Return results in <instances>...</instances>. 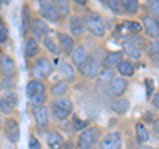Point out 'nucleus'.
Returning <instances> with one entry per match:
<instances>
[{"label": "nucleus", "mask_w": 159, "mask_h": 149, "mask_svg": "<svg viewBox=\"0 0 159 149\" xmlns=\"http://www.w3.org/2000/svg\"><path fill=\"white\" fill-rule=\"evenodd\" d=\"M53 73V65L51 62V59H48L47 57H40L36 59L33 65L32 75L37 78H47Z\"/></svg>", "instance_id": "nucleus-3"}, {"label": "nucleus", "mask_w": 159, "mask_h": 149, "mask_svg": "<svg viewBox=\"0 0 159 149\" xmlns=\"http://www.w3.org/2000/svg\"><path fill=\"white\" fill-rule=\"evenodd\" d=\"M29 149H41V143L39 141V138L37 137H34V136H31L29 137Z\"/></svg>", "instance_id": "nucleus-42"}, {"label": "nucleus", "mask_w": 159, "mask_h": 149, "mask_svg": "<svg viewBox=\"0 0 159 149\" xmlns=\"http://www.w3.org/2000/svg\"><path fill=\"white\" fill-rule=\"evenodd\" d=\"M151 104L154 108H158L159 110V91H157L155 94H152L151 96Z\"/></svg>", "instance_id": "nucleus-44"}, {"label": "nucleus", "mask_w": 159, "mask_h": 149, "mask_svg": "<svg viewBox=\"0 0 159 149\" xmlns=\"http://www.w3.org/2000/svg\"><path fill=\"white\" fill-rule=\"evenodd\" d=\"M131 41V44L133 45H135L139 50H141L142 48H146V38L143 37V36H139V34H135V36H131L130 38H129Z\"/></svg>", "instance_id": "nucleus-37"}, {"label": "nucleus", "mask_w": 159, "mask_h": 149, "mask_svg": "<svg viewBox=\"0 0 159 149\" xmlns=\"http://www.w3.org/2000/svg\"><path fill=\"white\" fill-rule=\"evenodd\" d=\"M51 112H52V116L56 119V120H65V119L69 117V115H70L68 111L62 110L61 107H58L57 104H54V103L51 104Z\"/></svg>", "instance_id": "nucleus-31"}, {"label": "nucleus", "mask_w": 159, "mask_h": 149, "mask_svg": "<svg viewBox=\"0 0 159 149\" xmlns=\"http://www.w3.org/2000/svg\"><path fill=\"white\" fill-rule=\"evenodd\" d=\"M106 4H107V7L111 9V12H114L116 15H123L125 13L122 0H106Z\"/></svg>", "instance_id": "nucleus-33"}, {"label": "nucleus", "mask_w": 159, "mask_h": 149, "mask_svg": "<svg viewBox=\"0 0 159 149\" xmlns=\"http://www.w3.org/2000/svg\"><path fill=\"white\" fill-rule=\"evenodd\" d=\"M139 149H157V148H154V147H150V145H142Z\"/></svg>", "instance_id": "nucleus-47"}, {"label": "nucleus", "mask_w": 159, "mask_h": 149, "mask_svg": "<svg viewBox=\"0 0 159 149\" xmlns=\"http://www.w3.org/2000/svg\"><path fill=\"white\" fill-rule=\"evenodd\" d=\"M152 126H154V130H155L158 133H159V119H158V120H155V121H154L152 123Z\"/></svg>", "instance_id": "nucleus-45"}, {"label": "nucleus", "mask_w": 159, "mask_h": 149, "mask_svg": "<svg viewBox=\"0 0 159 149\" xmlns=\"http://www.w3.org/2000/svg\"><path fill=\"white\" fill-rule=\"evenodd\" d=\"M57 41L60 44V48H61V52L69 56L72 54V52L76 48V41H74V37H72L70 34H68L65 32H58L57 33Z\"/></svg>", "instance_id": "nucleus-9"}, {"label": "nucleus", "mask_w": 159, "mask_h": 149, "mask_svg": "<svg viewBox=\"0 0 159 149\" xmlns=\"http://www.w3.org/2000/svg\"><path fill=\"white\" fill-rule=\"evenodd\" d=\"M54 104H57L58 107H61L62 110H65L68 111L69 113H72L73 112V102H72V99L70 98H68V96H60V98H56L54 99Z\"/></svg>", "instance_id": "nucleus-29"}, {"label": "nucleus", "mask_w": 159, "mask_h": 149, "mask_svg": "<svg viewBox=\"0 0 159 149\" xmlns=\"http://www.w3.org/2000/svg\"><path fill=\"white\" fill-rule=\"evenodd\" d=\"M152 62H154V65L158 66L159 67V58H155V59H152Z\"/></svg>", "instance_id": "nucleus-48"}, {"label": "nucleus", "mask_w": 159, "mask_h": 149, "mask_svg": "<svg viewBox=\"0 0 159 149\" xmlns=\"http://www.w3.org/2000/svg\"><path fill=\"white\" fill-rule=\"evenodd\" d=\"M155 21H157V25H158V28H159V16L155 19Z\"/></svg>", "instance_id": "nucleus-52"}, {"label": "nucleus", "mask_w": 159, "mask_h": 149, "mask_svg": "<svg viewBox=\"0 0 159 149\" xmlns=\"http://www.w3.org/2000/svg\"><path fill=\"white\" fill-rule=\"evenodd\" d=\"M39 53V41L34 37L29 36L25 38V45H24V56L25 58H34Z\"/></svg>", "instance_id": "nucleus-19"}, {"label": "nucleus", "mask_w": 159, "mask_h": 149, "mask_svg": "<svg viewBox=\"0 0 159 149\" xmlns=\"http://www.w3.org/2000/svg\"><path fill=\"white\" fill-rule=\"evenodd\" d=\"M69 90V82L66 81V79H60L58 82H56L52 86L51 88V92L53 96L56 98H60V96H64L66 95V92Z\"/></svg>", "instance_id": "nucleus-25"}, {"label": "nucleus", "mask_w": 159, "mask_h": 149, "mask_svg": "<svg viewBox=\"0 0 159 149\" xmlns=\"http://www.w3.org/2000/svg\"><path fill=\"white\" fill-rule=\"evenodd\" d=\"M2 95H3V98L9 103V106H11L13 110L17 107V104H19V98H17V94L15 92V91H6L4 94H2Z\"/></svg>", "instance_id": "nucleus-35"}, {"label": "nucleus", "mask_w": 159, "mask_h": 149, "mask_svg": "<svg viewBox=\"0 0 159 149\" xmlns=\"http://www.w3.org/2000/svg\"><path fill=\"white\" fill-rule=\"evenodd\" d=\"M99 3H102V4H106V0H99Z\"/></svg>", "instance_id": "nucleus-53"}, {"label": "nucleus", "mask_w": 159, "mask_h": 149, "mask_svg": "<svg viewBox=\"0 0 159 149\" xmlns=\"http://www.w3.org/2000/svg\"><path fill=\"white\" fill-rule=\"evenodd\" d=\"M145 86H146V95H147V99H151L152 94H154V90H155V82H154V79L146 78V79H145Z\"/></svg>", "instance_id": "nucleus-38"}, {"label": "nucleus", "mask_w": 159, "mask_h": 149, "mask_svg": "<svg viewBox=\"0 0 159 149\" xmlns=\"http://www.w3.org/2000/svg\"><path fill=\"white\" fill-rule=\"evenodd\" d=\"M85 20V28L96 37H103L105 36V23L103 17L97 12L88 13Z\"/></svg>", "instance_id": "nucleus-2"}, {"label": "nucleus", "mask_w": 159, "mask_h": 149, "mask_svg": "<svg viewBox=\"0 0 159 149\" xmlns=\"http://www.w3.org/2000/svg\"><path fill=\"white\" fill-rule=\"evenodd\" d=\"M60 17H68L70 15V0H52Z\"/></svg>", "instance_id": "nucleus-24"}, {"label": "nucleus", "mask_w": 159, "mask_h": 149, "mask_svg": "<svg viewBox=\"0 0 159 149\" xmlns=\"http://www.w3.org/2000/svg\"><path fill=\"white\" fill-rule=\"evenodd\" d=\"M0 27H4V21H3L2 17H0Z\"/></svg>", "instance_id": "nucleus-51"}, {"label": "nucleus", "mask_w": 159, "mask_h": 149, "mask_svg": "<svg viewBox=\"0 0 159 149\" xmlns=\"http://www.w3.org/2000/svg\"><path fill=\"white\" fill-rule=\"evenodd\" d=\"M146 50L152 59L159 58V40H154V41L148 42L146 45Z\"/></svg>", "instance_id": "nucleus-34"}, {"label": "nucleus", "mask_w": 159, "mask_h": 149, "mask_svg": "<svg viewBox=\"0 0 159 149\" xmlns=\"http://www.w3.org/2000/svg\"><path fill=\"white\" fill-rule=\"evenodd\" d=\"M58 70L62 74L68 82H73L76 75H74V69L69 62L64 61V59H58Z\"/></svg>", "instance_id": "nucleus-23"}, {"label": "nucleus", "mask_w": 159, "mask_h": 149, "mask_svg": "<svg viewBox=\"0 0 159 149\" xmlns=\"http://www.w3.org/2000/svg\"><path fill=\"white\" fill-rule=\"evenodd\" d=\"M0 56H2V54H0Z\"/></svg>", "instance_id": "nucleus-56"}, {"label": "nucleus", "mask_w": 159, "mask_h": 149, "mask_svg": "<svg viewBox=\"0 0 159 149\" xmlns=\"http://www.w3.org/2000/svg\"><path fill=\"white\" fill-rule=\"evenodd\" d=\"M101 141V131L97 127L85 128L78 136V149H94Z\"/></svg>", "instance_id": "nucleus-1"}, {"label": "nucleus", "mask_w": 159, "mask_h": 149, "mask_svg": "<svg viewBox=\"0 0 159 149\" xmlns=\"http://www.w3.org/2000/svg\"><path fill=\"white\" fill-rule=\"evenodd\" d=\"M123 3V9L125 13L129 15H135L139 11V2L138 0H122Z\"/></svg>", "instance_id": "nucleus-32"}, {"label": "nucleus", "mask_w": 159, "mask_h": 149, "mask_svg": "<svg viewBox=\"0 0 159 149\" xmlns=\"http://www.w3.org/2000/svg\"><path fill=\"white\" fill-rule=\"evenodd\" d=\"M72 124H73V127L76 128V130L78 131H84L85 128H88V126L90 124V121L89 120H82L81 117H78V116H73L72 119Z\"/></svg>", "instance_id": "nucleus-36"}, {"label": "nucleus", "mask_w": 159, "mask_h": 149, "mask_svg": "<svg viewBox=\"0 0 159 149\" xmlns=\"http://www.w3.org/2000/svg\"><path fill=\"white\" fill-rule=\"evenodd\" d=\"M0 2H2L3 4H9L11 3V0H0Z\"/></svg>", "instance_id": "nucleus-49"}, {"label": "nucleus", "mask_w": 159, "mask_h": 149, "mask_svg": "<svg viewBox=\"0 0 159 149\" xmlns=\"http://www.w3.org/2000/svg\"><path fill=\"white\" fill-rule=\"evenodd\" d=\"M122 52H123V54H126V56L131 59H141V57H142L141 50H139L135 45H133L130 40H123L122 41Z\"/></svg>", "instance_id": "nucleus-20"}, {"label": "nucleus", "mask_w": 159, "mask_h": 149, "mask_svg": "<svg viewBox=\"0 0 159 149\" xmlns=\"http://www.w3.org/2000/svg\"><path fill=\"white\" fill-rule=\"evenodd\" d=\"M118 29L121 31V36L123 34V32H126L125 33V37H126V34H129V36H135V34H139L142 32V29L143 27L141 25V23H138V21H131V20H126V21H123L121 25H118ZM129 37V38H130Z\"/></svg>", "instance_id": "nucleus-14"}, {"label": "nucleus", "mask_w": 159, "mask_h": 149, "mask_svg": "<svg viewBox=\"0 0 159 149\" xmlns=\"http://www.w3.org/2000/svg\"><path fill=\"white\" fill-rule=\"evenodd\" d=\"M3 119H2V116H0V130H2V127H3Z\"/></svg>", "instance_id": "nucleus-50"}, {"label": "nucleus", "mask_w": 159, "mask_h": 149, "mask_svg": "<svg viewBox=\"0 0 159 149\" xmlns=\"http://www.w3.org/2000/svg\"><path fill=\"white\" fill-rule=\"evenodd\" d=\"M147 8H148V12L151 13L152 17L154 16H157V17L159 16V0H150Z\"/></svg>", "instance_id": "nucleus-40"}, {"label": "nucleus", "mask_w": 159, "mask_h": 149, "mask_svg": "<svg viewBox=\"0 0 159 149\" xmlns=\"http://www.w3.org/2000/svg\"><path fill=\"white\" fill-rule=\"evenodd\" d=\"M3 126H4V133H6V137L8 138V141L13 144L17 143L20 138L19 123L13 117H7L6 121L3 123Z\"/></svg>", "instance_id": "nucleus-7"}, {"label": "nucleus", "mask_w": 159, "mask_h": 149, "mask_svg": "<svg viewBox=\"0 0 159 149\" xmlns=\"http://www.w3.org/2000/svg\"><path fill=\"white\" fill-rule=\"evenodd\" d=\"M25 94L28 99H31L34 95H41V94H45V84L39 79H31L27 83L25 87Z\"/></svg>", "instance_id": "nucleus-17"}, {"label": "nucleus", "mask_w": 159, "mask_h": 149, "mask_svg": "<svg viewBox=\"0 0 159 149\" xmlns=\"http://www.w3.org/2000/svg\"><path fill=\"white\" fill-rule=\"evenodd\" d=\"M0 90H2V82H0Z\"/></svg>", "instance_id": "nucleus-55"}, {"label": "nucleus", "mask_w": 159, "mask_h": 149, "mask_svg": "<svg viewBox=\"0 0 159 149\" xmlns=\"http://www.w3.org/2000/svg\"><path fill=\"white\" fill-rule=\"evenodd\" d=\"M44 46L48 49V52H51L54 56H61V48H60V44L57 41V38L52 36V34H48V36L44 37Z\"/></svg>", "instance_id": "nucleus-22"}, {"label": "nucleus", "mask_w": 159, "mask_h": 149, "mask_svg": "<svg viewBox=\"0 0 159 149\" xmlns=\"http://www.w3.org/2000/svg\"><path fill=\"white\" fill-rule=\"evenodd\" d=\"M143 21V28H145V32L148 37H151L154 40H157L159 37V28L157 25V21H155V17H152L151 15H146L143 16L142 19Z\"/></svg>", "instance_id": "nucleus-15"}, {"label": "nucleus", "mask_w": 159, "mask_h": 149, "mask_svg": "<svg viewBox=\"0 0 159 149\" xmlns=\"http://www.w3.org/2000/svg\"><path fill=\"white\" fill-rule=\"evenodd\" d=\"M123 52L122 50H114V52H109L106 54V57L103 58V66L105 67H109V69H111V67H117L118 66V63L123 59Z\"/></svg>", "instance_id": "nucleus-18"}, {"label": "nucleus", "mask_w": 159, "mask_h": 149, "mask_svg": "<svg viewBox=\"0 0 159 149\" xmlns=\"http://www.w3.org/2000/svg\"><path fill=\"white\" fill-rule=\"evenodd\" d=\"M117 70L123 78H130L134 75V65L129 59H122V61L118 63Z\"/></svg>", "instance_id": "nucleus-26"}, {"label": "nucleus", "mask_w": 159, "mask_h": 149, "mask_svg": "<svg viewBox=\"0 0 159 149\" xmlns=\"http://www.w3.org/2000/svg\"><path fill=\"white\" fill-rule=\"evenodd\" d=\"M0 73L4 75V78L12 79L17 74V66L15 59L8 56V54H2L0 56Z\"/></svg>", "instance_id": "nucleus-4"}, {"label": "nucleus", "mask_w": 159, "mask_h": 149, "mask_svg": "<svg viewBox=\"0 0 159 149\" xmlns=\"http://www.w3.org/2000/svg\"><path fill=\"white\" fill-rule=\"evenodd\" d=\"M39 11L40 15L49 23H57L58 21V13L54 8L53 3L49 0H39Z\"/></svg>", "instance_id": "nucleus-5"}, {"label": "nucleus", "mask_w": 159, "mask_h": 149, "mask_svg": "<svg viewBox=\"0 0 159 149\" xmlns=\"http://www.w3.org/2000/svg\"><path fill=\"white\" fill-rule=\"evenodd\" d=\"M129 87V82L126 78L123 77H118L114 78L113 81H110V91L114 96H121L126 92Z\"/></svg>", "instance_id": "nucleus-16"}, {"label": "nucleus", "mask_w": 159, "mask_h": 149, "mask_svg": "<svg viewBox=\"0 0 159 149\" xmlns=\"http://www.w3.org/2000/svg\"><path fill=\"white\" fill-rule=\"evenodd\" d=\"M8 41V29L6 27H0V45Z\"/></svg>", "instance_id": "nucleus-43"}, {"label": "nucleus", "mask_w": 159, "mask_h": 149, "mask_svg": "<svg viewBox=\"0 0 159 149\" xmlns=\"http://www.w3.org/2000/svg\"><path fill=\"white\" fill-rule=\"evenodd\" d=\"M99 70H101V62L96 59L94 57H90L88 59V62L85 63V66L82 67V75L88 78V79H94L98 74H99Z\"/></svg>", "instance_id": "nucleus-12"}, {"label": "nucleus", "mask_w": 159, "mask_h": 149, "mask_svg": "<svg viewBox=\"0 0 159 149\" xmlns=\"http://www.w3.org/2000/svg\"><path fill=\"white\" fill-rule=\"evenodd\" d=\"M31 9L29 7L24 6L23 7V12H21V29H23V33H25L28 31V28L31 27Z\"/></svg>", "instance_id": "nucleus-30"}, {"label": "nucleus", "mask_w": 159, "mask_h": 149, "mask_svg": "<svg viewBox=\"0 0 159 149\" xmlns=\"http://www.w3.org/2000/svg\"><path fill=\"white\" fill-rule=\"evenodd\" d=\"M29 29H31V32L34 34V38L36 40L44 38L49 34V25L43 19H32Z\"/></svg>", "instance_id": "nucleus-11"}, {"label": "nucleus", "mask_w": 159, "mask_h": 149, "mask_svg": "<svg viewBox=\"0 0 159 149\" xmlns=\"http://www.w3.org/2000/svg\"><path fill=\"white\" fill-rule=\"evenodd\" d=\"M47 144L51 149H62L64 137L61 133H58L57 131H52V132H49L47 136Z\"/></svg>", "instance_id": "nucleus-21"}, {"label": "nucleus", "mask_w": 159, "mask_h": 149, "mask_svg": "<svg viewBox=\"0 0 159 149\" xmlns=\"http://www.w3.org/2000/svg\"><path fill=\"white\" fill-rule=\"evenodd\" d=\"M73 2H76L77 4H81V6H84V4H86L89 0H73Z\"/></svg>", "instance_id": "nucleus-46"}, {"label": "nucleus", "mask_w": 159, "mask_h": 149, "mask_svg": "<svg viewBox=\"0 0 159 149\" xmlns=\"http://www.w3.org/2000/svg\"><path fill=\"white\" fill-rule=\"evenodd\" d=\"M69 29L72 37H81L85 32V20L78 15H73L69 19Z\"/></svg>", "instance_id": "nucleus-13"}, {"label": "nucleus", "mask_w": 159, "mask_h": 149, "mask_svg": "<svg viewBox=\"0 0 159 149\" xmlns=\"http://www.w3.org/2000/svg\"><path fill=\"white\" fill-rule=\"evenodd\" d=\"M122 147V135L119 132H111L99 141L98 149H121Z\"/></svg>", "instance_id": "nucleus-8"}, {"label": "nucleus", "mask_w": 159, "mask_h": 149, "mask_svg": "<svg viewBox=\"0 0 159 149\" xmlns=\"http://www.w3.org/2000/svg\"><path fill=\"white\" fill-rule=\"evenodd\" d=\"M31 103L33 104V106H44V103L47 102V96H45V94H41V95H34L32 96L31 99Z\"/></svg>", "instance_id": "nucleus-41"}, {"label": "nucleus", "mask_w": 159, "mask_h": 149, "mask_svg": "<svg viewBox=\"0 0 159 149\" xmlns=\"http://www.w3.org/2000/svg\"><path fill=\"white\" fill-rule=\"evenodd\" d=\"M2 7H3V3H2V2H0V9H2Z\"/></svg>", "instance_id": "nucleus-54"}, {"label": "nucleus", "mask_w": 159, "mask_h": 149, "mask_svg": "<svg viewBox=\"0 0 159 149\" xmlns=\"http://www.w3.org/2000/svg\"><path fill=\"white\" fill-rule=\"evenodd\" d=\"M33 117H34V123L36 127L40 131L47 130L48 124H49V111L48 107L45 106H34L33 107Z\"/></svg>", "instance_id": "nucleus-6"}, {"label": "nucleus", "mask_w": 159, "mask_h": 149, "mask_svg": "<svg viewBox=\"0 0 159 149\" xmlns=\"http://www.w3.org/2000/svg\"><path fill=\"white\" fill-rule=\"evenodd\" d=\"M72 62H73V65L76 66L80 71L82 70V67L85 66V63L88 62V59H89V53L85 48H84L82 45H80V46H76L74 48V50L72 52Z\"/></svg>", "instance_id": "nucleus-10"}, {"label": "nucleus", "mask_w": 159, "mask_h": 149, "mask_svg": "<svg viewBox=\"0 0 159 149\" xmlns=\"http://www.w3.org/2000/svg\"><path fill=\"white\" fill-rule=\"evenodd\" d=\"M113 110L116 111L118 115H125V113L130 110V102L126 98H118L116 102L113 103Z\"/></svg>", "instance_id": "nucleus-27"}, {"label": "nucleus", "mask_w": 159, "mask_h": 149, "mask_svg": "<svg viewBox=\"0 0 159 149\" xmlns=\"http://www.w3.org/2000/svg\"><path fill=\"white\" fill-rule=\"evenodd\" d=\"M12 111H13V108L9 106V103L3 98V95H0V112L9 115V113H12Z\"/></svg>", "instance_id": "nucleus-39"}, {"label": "nucleus", "mask_w": 159, "mask_h": 149, "mask_svg": "<svg viewBox=\"0 0 159 149\" xmlns=\"http://www.w3.org/2000/svg\"><path fill=\"white\" fill-rule=\"evenodd\" d=\"M135 135H137V140L141 144H145L148 138H150V135H148L146 126L141 121H138L135 124Z\"/></svg>", "instance_id": "nucleus-28"}]
</instances>
